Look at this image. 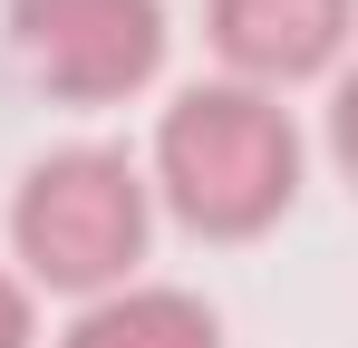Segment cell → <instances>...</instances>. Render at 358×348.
I'll return each mask as SVG.
<instances>
[{"label":"cell","mask_w":358,"mask_h":348,"mask_svg":"<svg viewBox=\"0 0 358 348\" xmlns=\"http://www.w3.org/2000/svg\"><path fill=\"white\" fill-rule=\"evenodd\" d=\"M39 339V310H29V281H10L0 271V348H29Z\"/></svg>","instance_id":"6"},{"label":"cell","mask_w":358,"mask_h":348,"mask_svg":"<svg viewBox=\"0 0 358 348\" xmlns=\"http://www.w3.org/2000/svg\"><path fill=\"white\" fill-rule=\"evenodd\" d=\"M20 68L68 107H117L165 58V0H10Z\"/></svg>","instance_id":"3"},{"label":"cell","mask_w":358,"mask_h":348,"mask_svg":"<svg viewBox=\"0 0 358 348\" xmlns=\"http://www.w3.org/2000/svg\"><path fill=\"white\" fill-rule=\"evenodd\" d=\"M339 39H349V0H213V49L262 87L320 78Z\"/></svg>","instance_id":"4"},{"label":"cell","mask_w":358,"mask_h":348,"mask_svg":"<svg viewBox=\"0 0 358 348\" xmlns=\"http://www.w3.org/2000/svg\"><path fill=\"white\" fill-rule=\"evenodd\" d=\"M59 348H223V319H213V300H194V290L117 281V290H97V300L68 319Z\"/></svg>","instance_id":"5"},{"label":"cell","mask_w":358,"mask_h":348,"mask_svg":"<svg viewBox=\"0 0 358 348\" xmlns=\"http://www.w3.org/2000/svg\"><path fill=\"white\" fill-rule=\"evenodd\" d=\"M155 184L194 232L242 242V232H271L300 194V126L281 97L262 87H184L165 126H155Z\"/></svg>","instance_id":"1"},{"label":"cell","mask_w":358,"mask_h":348,"mask_svg":"<svg viewBox=\"0 0 358 348\" xmlns=\"http://www.w3.org/2000/svg\"><path fill=\"white\" fill-rule=\"evenodd\" d=\"M10 252L49 290H117L145 261V174L126 145H59L10 194Z\"/></svg>","instance_id":"2"}]
</instances>
